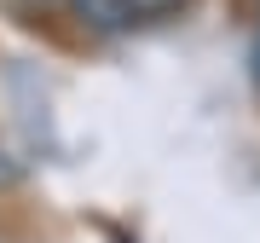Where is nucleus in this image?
I'll use <instances>...</instances> for the list:
<instances>
[{
    "label": "nucleus",
    "instance_id": "1",
    "mask_svg": "<svg viewBox=\"0 0 260 243\" xmlns=\"http://www.w3.org/2000/svg\"><path fill=\"white\" fill-rule=\"evenodd\" d=\"M70 12H75L87 29H99V35H121V29L133 23L121 0H70Z\"/></svg>",
    "mask_w": 260,
    "mask_h": 243
},
{
    "label": "nucleus",
    "instance_id": "2",
    "mask_svg": "<svg viewBox=\"0 0 260 243\" xmlns=\"http://www.w3.org/2000/svg\"><path fill=\"white\" fill-rule=\"evenodd\" d=\"M121 6H127V18H133V23H150V18H174L185 0H121Z\"/></svg>",
    "mask_w": 260,
    "mask_h": 243
},
{
    "label": "nucleus",
    "instance_id": "3",
    "mask_svg": "<svg viewBox=\"0 0 260 243\" xmlns=\"http://www.w3.org/2000/svg\"><path fill=\"white\" fill-rule=\"evenodd\" d=\"M249 75H254V87H260V35H254V47H249Z\"/></svg>",
    "mask_w": 260,
    "mask_h": 243
},
{
    "label": "nucleus",
    "instance_id": "4",
    "mask_svg": "<svg viewBox=\"0 0 260 243\" xmlns=\"http://www.w3.org/2000/svg\"><path fill=\"white\" fill-rule=\"evenodd\" d=\"M12 174H18V168H12V157H6V150H0V186H6Z\"/></svg>",
    "mask_w": 260,
    "mask_h": 243
}]
</instances>
